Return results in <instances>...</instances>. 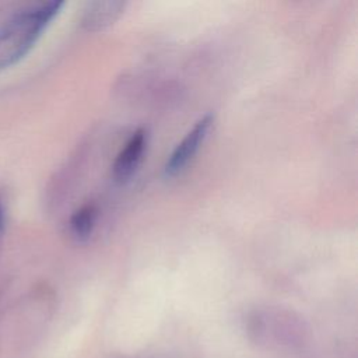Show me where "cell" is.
<instances>
[{
  "instance_id": "obj_1",
  "label": "cell",
  "mask_w": 358,
  "mask_h": 358,
  "mask_svg": "<svg viewBox=\"0 0 358 358\" xmlns=\"http://www.w3.org/2000/svg\"><path fill=\"white\" fill-rule=\"evenodd\" d=\"M63 1H42L17 11L0 28V70L21 60L38 42Z\"/></svg>"
},
{
  "instance_id": "obj_2",
  "label": "cell",
  "mask_w": 358,
  "mask_h": 358,
  "mask_svg": "<svg viewBox=\"0 0 358 358\" xmlns=\"http://www.w3.org/2000/svg\"><path fill=\"white\" fill-rule=\"evenodd\" d=\"M213 122H214L213 115H204L176 144V147L169 154L164 166V173L166 176H176L186 169V166L193 161L194 155L199 152L200 147L203 145L211 129Z\"/></svg>"
},
{
  "instance_id": "obj_3",
  "label": "cell",
  "mask_w": 358,
  "mask_h": 358,
  "mask_svg": "<svg viewBox=\"0 0 358 358\" xmlns=\"http://www.w3.org/2000/svg\"><path fill=\"white\" fill-rule=\"evenodd\" d=\"M147 147V131L138 129L126 141L112 165V176L117 183H126L138 169Z\"/></svg>"
},
{
  "instance_id": "obj_4",
  "label": "cell",
  "mask_w": 358,
  "mask_h": 358,
  "mask_svg": "<svg viewBox=\"0 0 358 358\" xmlns=\"http://www.w3.org/2000/svg\"><path fill=\"white\" fill-rule=\"evenodd\" d=\"M124 7V1H91L83 11L81 25L91 32L102 31L120 17Z\"/></svg>"
},
{
  "instance_id": "obj_5",
  "label": "cell",
  "mask_w": 358,
  "mask_h": 358,
  "mask_svg": "<svg viewBox=\"0 0 358 358\" xmlns=\"http://www.w3.org/2000/svg\"><path fill=\"white\" fill-rule=\"evenodd\" d=\"M98 220V207L95 203H85L78 207L69 220L70 234L77 241H85L94 232Z\"/></svg>"
}]
</instances>
